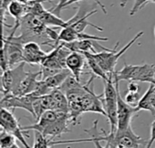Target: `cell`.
Here are the masks:
<instances>
[{"label":"cell","instance_id":"cell-9","mask_svg":"<svg viewBox=\"0 0 155 148\" xmlns=\"http://www.w3.org/2000/svg\"><path fill=\"white\" fill-rule=\"evenodd\" d=\"M115 139L118 148H142L143 146H147L148 144V141L143 139L134 132L132 127L124 131H116Z\"/></svg>","mask_w":155,"mask_h":148},{"label":"cell","instance_id":"cell-15","mask_svg":"<svg viewBox=\"0 0 155 148\" xmlns=\"http://www.w3.org/2000/svg\"><path fill=\"white\" fill-rule=\"evenodd\" d=\"M66 112H62L58 110H46L43 113V115L36 120V123L32 126L23 127L25 131L27 130H36L43 133L54 121H55L62 114Z\"/></svg>","mask_w":155,"mask_h":148},{"label":"cell","instance_id":"cell-6","mask_svg":"<svg viewBox=\"0 0 155 148\" xmlns=\"http://www.w3.org/2000/svg\"><path fill=\"white\" fill-rule=\"evenodd\" d=\"M116 88H117V118H118V123H117V130L116 131H124L130 127H132V120L133 118L137 113L135 107L131 106L128 104L124 99L122 98L119 89V80H114Z\"/></svg>","mask_w":155,"mask_h":148},{"label":"cell","instance_id":"cell-2","mask_svg":"<svg viewBox=\"0 0 155 148\" xmlns=\"http://www.w3.org/2000/svg\"><path fill=\"white\" fill-rule=\"evenodd\" d=\"M114 80L152 83L155 80V65L150 63L131 65L124 62L123 69L115 71Z\"/></svg>","mask_w":155,"mask_h":148},{"label":"cell","instance_id":"cell-12","mask_svg":"<svg viewBox=\"0 0 155 148\" xmlns=\"http://www.w3.org/2000/svg\"><path fill=\"white\" fill-rule=\"evenodd\" d=\"M84 39H91L94 41H102V42H107L109 39L106 37H100V36H94L85 33H80L74 30L72 26L68 25L64 28H61V32L59 33L56 46L59 44L61 42L64 43H71L78 40H84Z\"/></svg>","mask_w":155,"mask_h":148},{"label":"cell","instance_id":"cell-3","mask_svg":"<svg viewBox=\"0 0 155 148\" xmlns=\"http://www.w3.org/2000/svg\"><path fill=\"white\" fill-rule=\"evenodd\" d=\"M21 35L24 37L25 41L30 42L35 38H41L42 36H46L47 26L35 15L33 14H25L20 20Z\"/></svg>","mask_w":155,"mask_h":148},{"label":"cell","instance_id":"cell-37","mask_svg":"<svg viewBox=\"0 0 155 148\" xmlns=\"http://www.w3.org/2000/svg\"><path fill=\"white\" fill-rule=\"evenodd\" d=\"M52 148H55V147H54V146H52Z\"/></svg>","mask_w":155,"mask_h":148},{"label":"cell","instance_id":"cell-22","mask_svg":"<svg viewBox=\"0 0 155 148\" xmlns=\"http://www.w3.org/2000/svg\"><path fill=\"white\" fill-rule=\"evenodd\" d=\"M97 126H98V120H95L94 121V125H93V128H90V129H84V132L87 133L90 137L89 138H85V139H75V140H73V143H75V142H93L94 144V146L95 148H110L109 146H103L97 137H96V134L98 132L97 130Z\"/></svg>","mask_w":155,"mask_h":148},{"label":"cell","instance_id":"cell-7","mask_svg":"<svg viewBox=\"0 0 155 148\" xmlns=\"http://www.w3.org/2000/svg\"><path fill=\"white\" fill-rule=\"evenodd\" d=\"M36 97H34L32 94H27L24 96H16L14 94L2 95L1 98V108L9 109L13 111L15 109H23L29 112L34 118H35L33 102Z\"/></svg>","mask_w":155,"mask_h":148},{"label":"cell","instance_id":"cell-21","mask_svg":"<svg viewBox=\"0 0 155 148\" xmlns=\"http://www.w3.org/2000/svg\"><path fill=\"white\" fill-rule=\"evenodd\" d=\"M7 12L12 17L15 18V21L19 22L21 20V18L25 14H27L26 5L22 4L16 0H13L7 7Z\"/></svg>","mask_w":155,"mask_h":148},{"label":"cell","instance_id":"cell-19","mask_svg":"<svg viewBox=\"0 0 155 148\" xmlns=\"http://www.w3.org/2000/svg\"><path fill=\"white\" fill-rule=\"evenodd\" d=\"M84 56L86 58V63H87L88 67L90 68L92 73H94V76L102 79L103 80H108L110 78L109 75L102 69L100 64L97 62V61L94 57L93 53H91V52H84Z\"/></svg>","mask_w":155,"mask_h":148},{"label":"cell","instance_id":"cell-18","mask_svg":"<svg viewBox=\"0 0 155 148\" xmlns=\"http://www.w3.org/2000/svg\"><path fill=\"white\" fill-rule=\"evenodd\" d=\"M71 71L68 69H63L60 71H58L57 73L43 80L45 81V83L53 90L55 89H59L62 84L64 82V80L71 75Z\"/></svg>","mask_w":155,"mask_h":148},{"label":"cell","instance_id":"cell-26","mask_svg":"<svg viewBox=\"0 0 155 148\" xmlns=\"http://www.w3.org/2000/svg\"><path fill=\"white\" fill-rule=\"evenodd\" d=\"M142 97L140 96V92H131V91H127L124 97V100L130 104L131 106L136 107L140 99Z\"/></svg>","mask_w":155,"mask_h":148},{"label":"cell","instance_id":"cell-14","mask_svg":"<svg viewBox=\"0 0 155 148\" xmlns=\"http://www.w3.org/2000/svg\"><path fill=\"white\" fill-rule=\"evenodd\" d=\"M72 124L70 120L69 113L62 114L55 121H54L44 132L43 134L48 137L54 139V137H60L61 135L70 131L69 125Z\"/></svg>","mask_w":155,"mask_h":148},{"label":"cell","instance_id":"cell-5","mask_svg":"<svg viewBox=\"0 0 155 148\" xmlns=\"http://www.w3.org/2000/svg\"><path fill=\"white\" fill-rule=\"evenodd\" d=\"M25 63L26 62L23 61L15 67L9 68L3 71L1 76L2 95L12 94L21 80L25 78L26 75V71H25Z\"/></svg>","mask_w":155,"mask_h":148},{"label":"cell","instance_id":"cell-4","mask_svg":"<svg viewBox=\"0 0 155 148\" xmlns=\"http://www.w3.org/2000/svg\"><path fill=\"white\" fill-rule=\"evenodd\" d=\"M0 124L1 128L5 130L6 132L12 134L17 140H19L25 148H30L27 144L25 136L26 135V131L23 129V127L20 126L18 120L14 115L13 111L1 108L0 112Z\"/></svg>","mask_w":155,"mask_h":148},{"label":"cell","instance_id":"cell-29","mask_svg":"<svg viewBox=\"0 0 155 148\" xmlns=\"http://www.w3.org/2000/svg\"><path fill=\"white\" fill-rule=\"evenodd\" d=\"M154 141H155V120L153 122L152 127H151V137H150V139L148 140V144H147V146H146V148H152V146H153V144L154 143Z\"/></svg>","mask_w":155,"mask_h":148},{"label":"cell","instance_id":"cell-20","mask_svg":"<svg viewBox=\"0 0 155 148\" xmlns=\"http://www.w3.org/2000/svg\"><path fill=\"white\" fill-rule=\"evenodd\" d=\"M51 95L54 99L56 105V110L69 113V102L66 94L64 91H62L60 89H55L52 90Z\"/></svg>","mask_w":155,"mask_h":148},{"label":"cell","instance_id":"cell-25","mask_svg":"<svg viewBox=\"0 0 155 148\" xmlns=\"http://www.w3.org/2000/svg\"><path fill=\"white\" fill-rule=\"evenodd\" d=\"M15 137L1 128L0 132V148H10L15 145Z\"/></svg>","mask_w":155,"mask_h":148},{"label":"cell","instance_id":"cell-35","mask_svg":"<svg viewBox=\"0 0 155 148\" xmlns=\"http://www.w3.org/2000/svg\"><path fill=\"white\" fill-rule=\"evenodd\" d=\"M150 2H153V3H155V0H151Z\"/></svg>","mask_w":155,"mask_h":148},{"label":"cell","instance_id":"cell-31","mask_svg":"<svg viewBox=\"0 0 155 148\" xmlns=\"http://www.w3.org/2000/svg\"><path fill=\"white\" fill-rule=\"evenodd\" d=\"M127 91L140 92V86L137 81H129V84L127 86Z\"/></svg>","mask_w":155,"mask_h":148},{"label":"cell","instance_id":"cell-30","mask_svg":"<svg viewBox=\"0 0 155 148\" xmlns=\"http://www.w3.org/2000/svg\"><path fill=\"white\" fill-rule=\"evenodd\" d=\"M67 1H68V0H60V1H59V3L57 4V5H56L55 7H54L51 11H52L54 14H55L59 15V14H60V13H61V11L63 10L64 5L67 3Z\"/></svg>","mask_w":155,"mask_h":148},{"label":"cell","instance_id":"cell-8","mask_svg":"<svg viewBox=\"0 0 155 148\" xmlns=\"http://www.w3.org/2000/svg\"><path fill=\"white\" fill-rule=\"evenodd\" d=\"M86 8H87V6H85L84 5L78 7L77 13L71 19L66 21L67 22V26L70 25L74 30H76L77 32H80V33H84V31L85 30V28L87 26H92L94 29L98 30L99 32H103L104 31L103 27L95 25V24H92L91 22L88 21V18L91 15L97 13V9H93V10L89 11Z\"/></svg>","mask_w":155,"mask_h":148},{"label":"cell","instance_id":"cell-33","mask_svg":"<svg viewBox=\"0 0 155 148\" xmlns=\"http://www.w3.org/2000/svg\"><path fill=\"white\" fill-rule=\"evenodd\" d=\"M16 1H18V2H20V3H22V4L26 5V4H28L31 0H16Z\"/></svg>","mask_w":155,"mask_h":148},{"label":"cell","instance_id":"cell-10","mask_svg":"<svg viewBox=\"0 0 155 148\" xmlns=\"http://www.w3.org/2000/svg\"><path fill=\"white\" fill-rule=\"evenodd\" d=\"M97 41L91 40V39H84V40H78L71 43H64L61 42L67 49L71 52H91L96 53L104 51H110L111 49L106 48L99 43H96Z\"/></svg>","mask_w":155,"mask_h":148},{"label":"cell","instance_id":"cell-16","mask_svg":"<svg viewBox=\"0 0 155 148\" xmlns=\"http://www.w3.org/2000/svg\"><path fill=\"white\" fill-rule=\"evenodd\" d=\"M86 58L84 53L72 52L66 59V68L78 80H81V75L84 71Z\"/></svg>","mask_w":155,"mask_h":148},{"label":"cell","instance_id":"cell-1","mask_svg":"<svg viewBox=\"0 0 155 148\" xmlns=\"http://www.w3.org/2000/svg\"><path fill=\"white\" fill-rule=\"evenodd\" d=\"M143 31H140L138 33L135 34V36L120 51H117L120 42H117L114 45V47L113 49H111L110 51H104V52H96V53H93L94 57L95 58V60L97 61V62L100 64V66L102 67V69L109 75V76H113L115 73V66L118 62V60L120 59V57L127 51L129 50L130 47H132L138 39H140L143 35Z\"/></svg>","mask_w":155,"mask_h":148},{"label":"cell","instance_id":"cell-24","mask_svg":"<svg viewBox=\"0 0 155 148\" xmlns=\"http://www.w3.org/2000/svg\"><path fill=\"white\" fill-rule=\"evenodd\" d=\"M83 84H81L80 80H78L73 74H71L65 80L64 82L62 84V86L59 88L62 91H64V93L70 91V90H73L74 89H77V88H80L82 87Z\"/></svg>","mask_w":155,"mask_h":148},{"label":"cell","instance_id":"cell-23","mask_svg":"<svg viewBox=\"0 0 155 148\" xmlns=\"http://www.w3.org/2000/svg\"><path fill=\"white\" fill-rule=\"evenodd\" d=\"M35 143L33 148H52L53 138L45 136L43 133L35 130Z\"/></svg>","mask_w":155,"mask_h":148},{"label":"cell","instance_id":"cell-28","mask_svg":"<svg viewBox=\"0 0 155 148\" xmlns=\"http://www.w3.org/2000/svg\"><path fill=\"white\" fill-rule=\"evenodd\" d=\"M80 1H84V0H68L67 1V3L64 5V7H63V9H64L65 7H68L69 5H73L74 3H77V2H80ZM96 5H98L101 8H102V11L105 14H107V10H106V7H105V5L100 1V0H93Z\"/></svg>","mask_w":155,"mask_h":148},{"label":"cell","instance_id":"cell-11","mask_svg":"<svg viewBox=\"0 0 155 148\" xmlns=\"http://www.w3.org/2000/svg\"><path fill=\"white\" fill-rule=\"evenodd\" d=\"M47 53L48 52H44L41 49L39 43H37L35 41H30L24 44V61L31 65H41L43 61L46 57Z\"/></svg>","mask_w":155,"mask_h":148},{"label":"cell","instance_id":"cell-17","mask_svg":"<svg viewBox=\"0 0 155 148\" xmlns=\"http://www.w3.org/2000/svg\"><path fill=\"white\" fill-rule=\"evenodd\" d=\"M46 26H54L59 28H64L67 26V22L64 21L59 17V15L54 14L51 10H45L41 14L37 16Z\"/></svg>","mask_w":155,"mask_h":148},{"label":"cell","instance_id":"cell-34","mask_svg":"<svg viewBox=\"0 0 155 148\" xmlns=\"http://www.w3.org/2000/svg\"><path fill=\"white\" fill-rule=\"evenodd\" d=\"M10 148H20V147H19V146H17V145H16V144H15V146H12V147H10Z\"/></svg>","mask_w":155,"mask_h":148},{"label":"cell","instance_id":"cell-13","mask_svg":"<svg viewBox=\"0 0 155 148\" xmlns=\"http://www.w3.org/2000/svg\"><path fill=\"white\" fill-rule=\"evenodd\" d=\"M41 76H42L41 70L35 72H33V71L26 72V75L21 80V82L18 84V86L13 91L12 94L16 95V96H24V95L32 93L37 86V83L39 81L38 78Z\"/></svg>","mask_w":155,"mask_h":148},{"label":"cell","instance_id":"cell-32","mask_svg":"<svg viewBox=\"0 0 155 148\" xmlns=\"http://www.w3.org/2000/svg\"><path fill=\"white\" fill-rule=\"evenodd\" d=\"M127 5V0H120V5L122 8H124Z\"/></svg>","mask_w":155,"mask_h":148},{"label":"cell","instance_id":"cell-27","mask_svg":"<svg viewBox=\"0 0 155 148\" xmlns=\"http://www.w3.org/2000/svg\"><path fill=\"white\" fill-rule=\"evenodd\" d=\"M151 0H134V5L130 11V15L134 16L139 10L143 8V6L146 5Z\"/></svg>","mask_w":155,"mask_h":148},{"label":"cell","instance_id":"cell-36","mask_svg":"<svg viewBox=\"0 0 155 148\" xmlns=\"http://www.w3.org/2000/svg\"><path fill=\"white\" fill-rule=\"evenodd\" d=\"M154 39H155V27H154Z\"/></svg>","mask_w":155,"mask_h":148}]
</instances>
